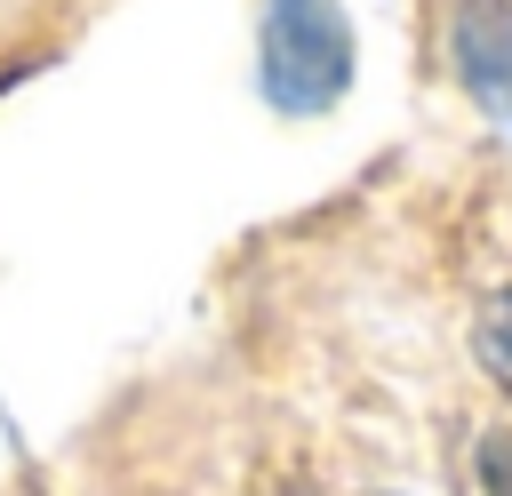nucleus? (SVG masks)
Segmentation results:
<instances>
[{
	"instance_id": "obj_1",
	"label": "nucleus",
	"mask_w": 512,
	"mask_h": 496,
	"mask_svg": "<svg viewBox=\"0 0 512 496\" xmlns=\"http://www.w3.org/2000/svg\"><path fill=\"white\" fill-rule=\"evenodd\" d=\"M264 96L280 112H328L352 88V24L336 0H264L256 24Z\"/></svg>"
},
{
	"instance_id": "obj_4",
	"label": "nucleus",
	"mask_w": 512,
	"mask_h": 496,
	"mask_svg": "<svg viewBox=\"0 0 512 496\" xmlns=\"http://www.w3.org/2000/svg\"><path fill=\"white\" fill-rule=\"evenodd\" d=\"M472 464H480V480H488V496H512V432H488Z\"/></svg>"
},
{
	"instance_id": "obj_3",
	"label": "nucleus",
	"mask_w": 512,
	"mask_h": 496,
	"mask_svg": "<svg viewBox=\"0 0 512 496\" xmlns=\"http://www.w3.org/2000/svg\"><path fill=\"white\" fill-rule=\"evenodd\" d=\"M472 352H480V368L512 392V288H496V296L472 312Z\"/></svg>"
},
{
	"instance_id": "obj_5",
	"label": "nucleus",
	"mask_w": 512,
	"mask_h": 496,
	"mask_svg": "<svg viewBox=\"0 0 512 496\" xmlns=\"http://www.w3.org/2000/svg\"><path fill=\"white\" fill-rule=\"evenodd\" d=\"M0 88H8V72H0Z\"/></svg>"
},
{
	"instance_id": "obj_2",
	"label": "nucleus",
	"mask_w": 512,
	"mask_h": 496,
	"mask_svg": "<svg viewBox=\"0 0 512 496\" xmlns=\"http://www.w3.org/2000/svg\"><path fill=\"white\" fill-rule=\"evenodd\" d=\"M448 56L472 104L512 136V0H464L448 24Z\"/></svg>"
}]
</instances>
